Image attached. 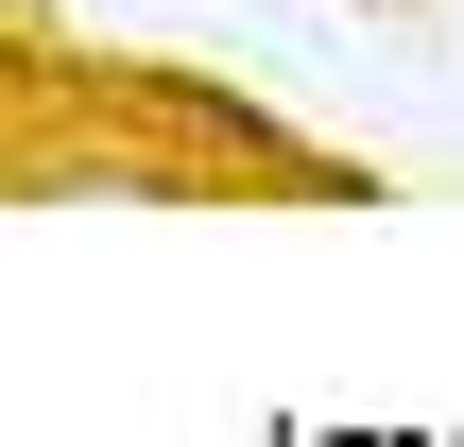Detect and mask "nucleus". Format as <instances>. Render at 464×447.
I'll use <instances>...</instances> for the list:
<instances>
[{
  "label": "nucleus",
  "instance_id": "nucleus-1",
  "mask_svg": "<svg viewBox=\"0 0 464 447\" xmlns=\"http://www.w3.org/2000/svg\"><path fill=\"white\" fill-rule=\"evenodd\" d=\"M17 17H52V0H17Z\"/></svg>",
  "mask_w": 464,
  "mask_h": 447
}]
</instances>
